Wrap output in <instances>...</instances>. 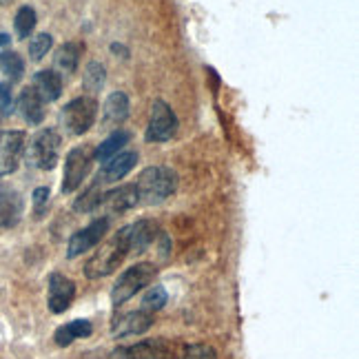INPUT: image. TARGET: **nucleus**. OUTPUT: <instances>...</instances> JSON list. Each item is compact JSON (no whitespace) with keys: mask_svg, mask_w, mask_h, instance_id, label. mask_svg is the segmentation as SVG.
<instances>
[{"mask_svg":"<svg viewBox=\"0 0 359 359\" xmlns=\"http://www.w3.org/2000/svg\"><path fill=\"white\" fill-rule=\"evenodd\" d=\"M93 164V149L91 147H76L67 154L65 160V175H62V193H74L82 187L85 177Z\"/></svg>","mask_w":359,"mask_h":359,"instance_id":"39448f33","label":"nucleus"},{"mask_svg":"<svg viewBox=\"0 0 359 359\" xmlns=\"http://www.w3.org/2000/svg\"><path fill=\"white\" fill-rule=\"evenodd\" d=\"M18 111L29 124H40L45 120V102L43 98L34 91V87H27L20 91L18 98Z\"/></svg>","mask_w":359,"mask_h":359,"instance_id":"a211bd4d","label":"nucleus"},{"mask_svg":"<svg viewBox=\"0 0 359 359\" xmlns=\"http://www.w3.org/2000/svg\"><path fill=\"white\" fill-rule=\"evenodd\" d=\"M158 269L154 264H133L131 269L122 271L118 282L114 284V291H111V302L114 306H122L124 302H129L135 293H140L144 286H149L151 282L156 280Z\"/></svg>","mask_w":359,"mask_h":359,"instance_id":"7ed1b4c3","label":"nucleus"},{"mask_svg":"<svg viewBox=\"0 0 359 359\" xmlns=\"http://www.w3.org/2000/svg\"><path fill=\"white\" fill-rule=\"evenodd\" d=\"M93 333V326L87 320H74L65 326H60L56 333H53V339H56L58 346H69L74 339H82V337H89Z\"/></svg>","mask_w":359,"mask_h":359,"instance_id":"412c9836","label":"nucleus"},{"mask_svg":"<svg viewBox=\"0 0 359 359\" xmlns=\"http://www.w3.org/2000/svg\"><path fill=\"white\" fill-rule=\"evenodd\" d=\"M154 326V313L149 311H131L116 317L111 324V333L116 337H131V335H142Z\"/></svg>","mask_w":359,"mask_h":359,"instance_id":"f8f14e48","label":"nucleus"},{"mask_svg":"<svg viewBox=\"0 0 359 359\" xmlns=\"http://www.w3.org/2000/svg\"><path fill=\"white\" fill-rule=\"evenodd\" d=\"M180 344L167 339V337H156V339H144L131 344V346H122L114 353V359H175Z\"/></svg>","mask_w":359,"mask_h":359,"instance_id":"20e7f679","label":"nucleus"},{"mask_svg":"<svg viewBox=\"0 0 359 359\" xmlns=\"http://www.w3.org/2000/svg\"><path fill=\"white\" fill-rule=\"evenodd\" d=\"M137 164V154L129 151V154H118L111 160L104 162V167L100 169L98 177H95V184H114L118 180H122L124 175H129L133 171V167Z\"/></svg>","mask_w":359,"mask_h":359,"instance_id":"2eb2a0df","label":"nucleus"},{"mask_svg":"<svg viewBox=\"0 0 359 359\" xmlns=\"http://www.w3.org/2000/svg\"><path fill=\"white\" fill-rule=\"evenodd\" d=\"M127 116H129V98H127V93L116 91V93L109 95L107 102H104V109H102L104 127L116 129V127H120L124 120H127Z\"/></svg>","mask_w":359,"mask_h":359,"instance_id":"f3484780","label":"nucleus"},{"mask_svg":"<svg viewBox=\"0 0 359 359\" xmlns=\"http://www.w3.org/2000/svg\"><path fill=\"white\" fill-rule=\"evenodd\" d=\"M22 215V200L13 189L0 184V226L18 224Z\"/></svg>","mask_w":359,"mask_h":359,"instance_id":"dca6fc26","label":"nucleus"},{"mask_svg":"<svg viewBox=\"0 0 359 359\" xmlns=\"http://www.w3.org/2000/svg\"><path fill=\"white\" fill-rule=\"evenodd\" d=\"M0 69L11 78V82H16L25 74V62L16 51H3L0 53Z\"/></svg>","mask_w":359,"mask_h":359,"instance_id":"b1692460","label":"nucleus"},{"mask_svg":"<svg viewBox=\"0 0 359 359\" xmlns=\"http://www.w3.org/2000/svg\"><path fill=\"white\" fill-rule=\"evenodd\" d=\"M100 202H102V187L93 182L87 191H82V196L74 202V211H78V213L98 211Z\"/></svg>","mask_w":359,"mask_h":359,"instance_id":"5701e85b","label":"nucleus"},{"mask_svg":"<svg viewBox=\"0 0 359 359\" xmlns=\"http://www.w3.org/2000/svg\"><path fill=\"white\" fill-rule=\"evenodd\" d=\"M0 120H3V114H0ZM0 135H3V133H0Z\"/></svg>","mask_w":359,"mask_h":359,"instance_id":"72a5a7b5","label":"nucleus"},{"mask_svg":"<svg viewBox=\"0 0 359 359\" xmlns=\"http://www.w3.org/2000/svg\"><path fill=\"white\" fill-rule=\"evenodd\" d=\"M49 189L47 187H38L36 191H34V217H43L45 215V211H47V204H49Z\"/></svg>","mask_w":359,"mask_h":359,"instance_id":"c756f323","label":"nucleus"},{"mask_svg":"<svg viewBox=\"0 0 359 359\" xmlns=\"http://www.w3.org/2000/svg\"><path fill=\"white\" fill-rule=\"evenodd\" d=\"M180 127L177 116L173 114V109L164 102V100H156L154 107H151V120L147 127V142H167L175 135Z\"/></svg>","mask_w":359,"mask_h":359,"instance_id":"6e6552de","label":"nucleus"},{"mask_svg":"<svg viewBox=\"0 0 359 359\" xmlns=\"http://www.w3.org/2000/svg\"><path fill=\"white\" fill-rule=\"evenodd\" d=\"M76 299V284L62 273L49 275V311L51 313H65Z\"/></svg>","mask_w":359,"mask_h":359,"instance_id":"9b49d317","label":"nucleus"},{"mask_svg":"<svg viewBox=\"0 0 359 359\" xmlns=\"http://www.w3.org/2000/svg\"><path fill=\"white\" fill-rule=\"evenodd\" d=\"M60 156V135L53 129H43L36 133L29 147V162L36 169L51 171Z\"/></svg>","mask_w":359,"mask_h":359,"instance_id":"0eeeda50","label":"nucleus"},{"mask_svg":"<svg viewBox=\"0 0 359 359\" xmlns=\"http://www.w3.org/2000/svg\"><path fill=\"white\" fill-rule=\"evenodd\" d=\"M175 359H217V353L206 344H184L177 348Z\"/></svg>","mask_w":359,"mask_h":359,"instance_id":"393cba45","label":"nucleus"},{"mask_svg":"<svg viewBox=\"0 0 359 359\" xmlns=\"http://www.w3.org/2000/svg\"><path fill=\"white\" fill-rule=\"evenodd\" d=\"M137 204H140V196H137L135 184H122L114 191H107V193H102V202H100L102 209L111 215L131 211Z\"/></svg>","mask_w":359,"mask_h":359,"instance_id":"4468645a","label":"nucleus"},{"mask_svg":"<svg viewBox=\"0 0 359 359\" xmlns=\"http://www.w3.org/2000/svg\"><path fill=\"white\" fill-rule=\"evenodd\" d=\"M167 302H169V295L164 291V286H151L142 297V311L156 313V311L164 309Z\"/></svg>","mask_w":359,"mask_h":359,"instance_id":"bb28decb","label":"nucleus"},{"mask_svg":"<svg viewBox=\"0 0 359 359\" xmlns=\"http://www.w3.org/2000/svg\"><path fill=\"white\" fill-rule=\"evenodd\" d=\"M11 111V89L5 82H0V114L7 116Z\"/></svg>","mask_w":359,"mask_h":359,"instance_id":"7c9ffc66","label":"nucleus"},{"mask_svg":"<svg viewBox=\"0 0 359 359\" xmlns=\"http://www.w3.org/2000/svg\"><path fill=\"white\" fill-rule=\"evenodd\" d=\"M9 40H11V38H9L7 34H0V47H7V45H9Z\"/></svg>","mask_w":359,"mask_h":359,"instance_id":"2f4dec72","label":"nucleus"},{"mask_svg":"<svg viewBox=\"0 0 359 359\" xmlns=\"http://www.w3.org/2000/svg\"><path fill=\"white\" fill-rule=\"evenodd\" d=\"M13 27H16L18 38H29L36 27V11L32 7H20L16 13V20H13Z\"/></svg>","mask_w":359,"mask_h":359,"instance_id":"a878e982","label":"nucleus"},{"mask_svg":"<svg viewBox=\"0 0 359 359\" xmlns=\"http://www.w3.org/2000/svg\"><path fill=\"white\" fill-rule=\"evenodd\" d=\"M80 43H65L58 51H56V67L62 74H74L80 62V53H82Z\"/></svg>","mask_w":359,"mask_h":359,"instance_id":"4be33fe9","label":"nucleus"},{"mask_svg":"<svg viewBox=\"0 0 359 359\" xmlns=\"http://www.w3.org/2000/svg\"><path fill=\"white\" fill-rule=\"evenodd\" d=\"M34 91L43 98V102L58 100L60 93H62V78L56 72H51V69L38 72L34 76Z\"/></svg>","mask_w":359,"mask_h":359,"instance_id":"6ab92c4d","label":"nucleus"},{"mask_svg":"<svg viewBox=\"0 0 359 359\" xmlns=\"http://www.w3.org/2000/svg\"><path fill=\"white\" fill-rule=\"evenodd\" d=\"M140 204H160L177 189V173L169 167H149L135 180Z\"/></svg>","mask_w":359,"mask_h":359,"instance_id":"f03ea898","label":"nucleus"},{"mask_svg":"<svg viewBox=\"0 0 359 359\" xmlns=\"http://www.w3.org/2000/svg\"><path fill=\"white\" fill-rule=\"evenodd\" d=\"M95 114H98V104H95V100L89 98V95H82V98L72 100L62 109V124L67 127L69 133L82 135L93 127Z\"/></svg>","mask_w":359,"mask_h":359,"instance_id":"423d86ee","label":"nucleus"},{"mask_svg":"<svg viewBox=\"0 0 359 359\" xmlns=\"http://www.w3.org/2000/svg\"><path fill=\"white\" fill-rule=\"evenodd\" d=\"M131 140V133L129 131H114L111 135L107 137V140L93 151V160H98V162H107V160H111L114 156H118L120 151L129 144Z\"/></svg>","mask_w":359,"mask_h":359,"instance_id":"aec40b11","label":"nucleus"},{"mask_svg":"<svg viewBox=\"0 0 359 359\" xmlns=\"http://www.w3.org/2000/svg\"><path fill=\"white\" fill-rule=\"evenodd\" d=\"M51 45H53V38L49 34H38L29 43V56H32V60H36V62L43 60L47 56V51L51 49Z\"/></svg>","mask_w":359,"mask_h":359,"instance_id":"cd10ccee","label":"nucleus"},{"mask_svg":"<svg viewBox=\"0 0 359 359\" xmlns=\"http://www.w3.org/2000/svg\"><path fill=\"white\" fill-rule=\"evenodd\" d=\"M127 231V242H129V251L131 253H144L147 248L156 242L160 226L154 219H137V222L124 226Z\"/></svg>","mask_w":359,"mask_h":359,"instance_id":"ddd939ff","label":"nucleus"},{"mask_svg":"<svg viewBox=\"0 0 359 359\" xmlns=\"http://www.w3.org/2000/svg\"><path fill=\"white\" fill-rule=\"evenodd\" d=\"M104 85V67L100 62H91L87 65L85 72V87L89 91H98Z\"/></svg>","mask_w":359,"mask_h":359,"instance_id":"c85d7f7f","label":"nucleus"},{"mask_svg":"<svg viewBox=\"0 0 359 359\" xmlns=\"http://www.w3.org/2000/svg\"><path fill=\"white\" fill-rule=\"evenodd\" d=\"M11 3V0H0V5H9Z\"/></svg>","mask_w":359,"mask_h":359,"instance_id":"473e14b6","label":"nucleus"},{"mask_svg":"<svg viewBox=\"0 0 359 359\" xmlns=\"http://www.w3.org/2000/svg\"><path fill=\"white\" fill-rule=\"evenodd\" d=\"M109 231V217H98L93 219V222L85 229L76 231L72 238H69V244H67V257L74 259L82 253L91 251L93 246H98L100 240L107 236Z\"/></svg>","mask_w":359,"mask_h":359,"instance_id":"1a4fd4ad","label":"nucleus"},{"mask_svg":"<svg viewBox=\"0 0 359 359\" xmlns=\"http://www.w3.org/2000/svg\"><path fill=\"white\" fill-rule=\"evenodd\" d=\"M129 242L127 231L120 229L111 240H107L98 251H95L89 262L85 264V275L89 280H102L107 275H111L129 255Z\"/></svg>","mask_w":359,"mask_h":359,"instance_id":"f257e3e1","label":"nucleus"},{"mask_svg":"<svg viewBox=\"0 0 359 359\" xmlns=\"http://www.w3.org/2000/svg\"><path fill=\"white\" fill-rule=\"evenodd\" d=\"M25 151V133L7 131L0 135V175H9L18 169Z\"/></svg>","mask_w":359,"mask_h":359,"instance_id":"9d476101","label":"nucleus"}]
</instances>
